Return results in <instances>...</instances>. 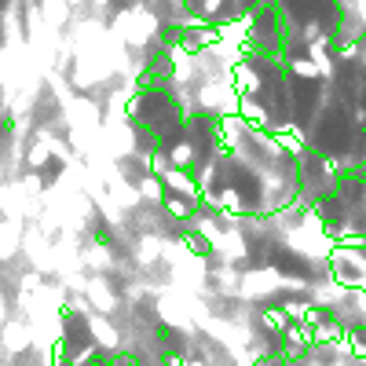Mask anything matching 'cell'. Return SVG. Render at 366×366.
<instances>
[{"mask_svg": "<svg viewBox=\"0 0 366 366\" xmlns=\"http://www.w3.org/2000/svg\"><path fill=\"white\" fill-rule=\"evenodd\" d=\"M271 4L278 8V15L293 37H304V41L345 37L348 15L340 0H271Z\"/></svg>", "mask_w": 366, "mask_h": 366, "instance_id": "6da1fadb", "label": "cell"}]
</instances>
